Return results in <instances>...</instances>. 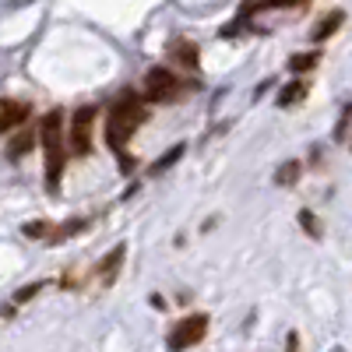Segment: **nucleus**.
Masks as SVG:
<instances>
[{
    "instance_id": "6",
    "label": "nucleus",
    "mask_w": 352,
    "mask_h": 352,
    "mask_svg": "<svg viewBox=\"0 0 352 352\" xmlns=\"http://www.w3.org/2000/svg\"><path fill=\"white\" fill-rule=\"evenodd\" d=\"M28 113H32V106H28V102L4 99V102H0V134H8V131L21 127V124L28 120Z\"/></svg>"
},
{
    "instance_id": "5",
    "label": "nucleus",
    "mask_w": 352,
    "mask_h": 352,
    "mask_svg": "<svg viewBox=\"0 0 352 352\" xmlns=\"http://www.w3.org/2000/svg\"><path fill=\"white\" fill-rule=\"evenodd\" d=\"M180 96V81L176 74H169L166 67H152L144 78V102H169Z\"/></svg>"
},
{
    "instance_id": "4",
    "label": "nucleus",
    "mask_w": 352,
    "mask_h": 352,
    "mask_svg": "<svg viewBox=\"0 0 352 352\" xmlns=\"http://www.w3.org/2000/svg\"><path fill=\"white\" fill-rule=\"evenodd\" d=\"M204 331H208V317H204V314H190V317H184V320H176V324H173V331L166 335V345L169 349H190V345H197L204 338Z\"/></svg>"
},
{
    "instance_id": "2",
    "label": "nucleus",
    "mask_w": 352,
    "mask_h": 352,
    "mask_svg": "<svg viewBox=\"0 0 352 352\" xmlns=\"http://www.w3.org/2000/svg\"><path fill=\"white\" fill-rule=\"evenodd\" d=\"M148 116V109H144L141 96L134 92H120L113 99L109 106V116H106V144L116 152H124V144L134 138V127Z\"/></svg>"
},
{
    "instance_id": "15",
    "label": "nucleus",
    "mask_w": 352,
    "mask_h": 352,
    "mask_svg": "<svg viewBox=\"0 0 352 352\" xmlns=\"http://www.w3.org/2000/svg\"><path fill=\"white\" fill-rule=\"evenodd\" d=\"M180 155H184V144H176V148H169V152H166L159 162H152V169H148V173H152V176H159L162 169H169V166H173L176 159H180Z\"/></svg>"
},
{
    "instance_id": "17",
    "label": "nucleus",
    "mask_w": 352,
    "mask_h": 352,
    "mask_svg": "<svg viewBox=\"0 0 352 352\" xmlns=\"http://www.w3.org/2000/svg\"><path fill=\"white\" fill-rule=\"evenodd\" d=\"M21 232H25L28 240H46L50 236V222H28Z\"/></svg>"
},
{
    "instance_id": "1",
    "label": "nucleus",
    "mask_w": 352,
    "mask_h": 352,
    "mask_svg": "<svg viewBox=\"0 0 352 352\" xmlns=\"http://www.w3.org/2000/svg\"><path fill=\"white\" fill-rule=\"evenodd\" d=\"M39 141L46 148V190L60 194V180H64V166H67V127H64V113L50 109L39 124Z\"/></svg>"
},
{
    "instance_id": "10",
    "label": "nucleus",
    "mask_w": 352,
    "mask_h": 352,
    "mask_svg": "<svg viewBox=\"0 0 352 352\" xmlns=\"http://www.w3.org/2000/svg\"><path fill=\"white\" fill-rule=\"evenodd\" d=\"M300 173H303V162L300 159H289V162H282L278 169H275V184L278 187H292L300 180Z\"/></svg>"
},
{
    "instance_id": "12",
    "label": "nucleus",
    "mask_w": 352,
    "mask_h": 352,
    "mask_svg": "<svg viewBox=\"0 0 352 352\" xmlns=\"http://www.w3.org/2000/svg\"><path fill=\"white\" fill-rule=\"evenodd\" d=\"M317 60H320L317 50H310V53H292V56H289V71H292V74H307V71L317 67Z\"/></svg>"
},
{
    "instance_id": "13",
    "label": "nucleus",
    "mask_w": 352,
    "mask_h": 352,
    "mask_svg": "<svg viewBox=\"0 0 352 352\" xmlns=\"http://www.w3.org/2000/svg\"><path fill=\"white\" fill-rule=\"evenodd\" d=\"M169 53H173L184 67H197V46H194V43H184V39H180V43L169 46Z\"/></svg>"
},
{
    "instance_id": "19",
    "label": "nucleus",
    "mask_w": 352,
    "mask_h": 352,
    "mask_svg": "<svg viewBox=\"0 0 352 352\" xmlns=\"http://www.w3.org/2000/svg\"><path fill=\"white\" fill-rule=\"evenodd\" d=\"M296 4H307V0H261V8H296Z\"/></svg>"
},
{
    "instance_id": "18",
    "label": "nucleus",
    "mask_w": 352,
    "mask_h": 352,
    "mask_svg": "<svg viewBox=\"0 0 352 352\" xmlns=\"http://www.w3.org/2000/svg\"><path fill=\"white\" fill-rule=\"evenodd\" d=\"M300 226L310 232L314 240H320V222H317V215H314V212H300Z\"/></svg>"
},
{
    "instance_id": "11",
    "label": "nucleus",
    "mask_w": 352,
    "mask_h": 352,
    "mask_svg": "<svg viewBox=\"0 0 352 352\" xmlns=\"http://www.w3.org/2000/svg\"><path fill=\"white\" fill-rule=\"evenodd\" d=\"M300 99H307V81H289L282 92H278V106H282V109L296 106Z\"/></svg>"
},
{
    "instance_id": "3",
    "label": "nucleus",
    "mask_w": 352,
    "mask_h": 352,
    "mask_svg": "<svg viewBox=\"0 0 352 352\" xmlns=\"http://www.w3.org/2000/svg\"><path fill=\"white\" fill-rule=\"evenodd\" d=\"M96 116H99L96 106H78V109H74L71 127H67V144H71L74 155H88V152H92V127H96Z\"/></svg>"
},
{
    "instance_id": "14",
    "label": "nucleus",
    "mask_w": 352,
    "mask_h": 352,
    "mask_svg": "<svg viewBox=\"0 0 352 352\" xmlns=\"http://www.w3.org/2000/svg\"><path fill=\"white\" fill-rule=\"evenodd\" d=\"M88 222L85 219H71V222H64L60 229H50V236H46V243H64L67 236H74V232H81Z\"/></svg>"
},
{
    "instance_id": "16",
    "label": "nucleus",
    "mask_w": 352,
    "mask_h": 352,
    "mask_svg": "<svg viewBox=\"0 0 352 352\" xmlns=\"http://www.w3.org/2000/svg\"><path fill=\"white\" fill-rule=\"evenodd\" d=\"M43 289H46V282H43V278H39V282H28L25 289H18V292H14V303H18V307H21V303H28L32 296H39Z\"/></svg>"
},
{
    "instance_id": "9",
    "label": "nucleus",
    "mask_w": 352,
    "mask_h": 352,
    "mask_svg": "<svg viewBox=\"0 0 352 352\" xmlns=\"http://www.w3.org/2000/svg\"><path fill=\"white\" fill-rule=\"evenodd\" d=\"M342 21H345V14H342V11L324 14V21H317V25H314V43H324L328 36H335L338 28H342Z\"/></svg>"
},
{
    "instance_id": "8",
    "label": "nucleus",
    "mask_w": 352,
    "mask_h": 352,
    "mask_svg": "<svg viewBox=\"0 0 352 352\" xmlns=\"http://www.w3.org/2000/svg\"><path fill=\"white\" fill-rule=\"evenodd\" d=\"M36 141H39V131H32V127H21L11 141H8V159L11 162H18L21 155H28L36 148Z\"/></svg>"
},
{
    "instance_id": "7",
    "label": "nucleus",
    "mask_w": 352,
    "mask_h": 352,
    "mask_svg": "<svg viewBox=\"0 0 352 352\" xmlns=\"http://www.w3.org/2000/svg\"><path fill=\"white\" fill-rule=\"evenodd\" d=\"M124 257H127V247H124V243H116V247H113V250L99 261V278H102V285H113V282H116Z\"/></svg>"
}]
</instances>
